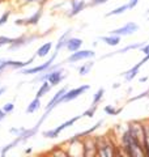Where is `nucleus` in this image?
<instances>
[{
    "label": "nucleus",
    "instance_id": "obj_5",
    "mask_svg": "<svg viewBox=\"0 0 149 157\" xmlns=\"http://www.w3.org/2000/svg\"><path fill=\"white\" fill-rule=\"evenodd\" d=\"M139 26L136 22H127L124 24L123 26L118 28V29H114V30L111 32V34H114V36H118V37H126V36H131V34L136 33L139 30Z\"/></svg>",
    "mask_w": 149,
    "mask_h": 157
},
{
    "label": "nucleus",
    "instance_id": "obj_14",
    "mask_svg": "<svg viewBox=\"0 0 149 157\" xmlns=\"http://www.w3.org/2000/svg\"><path fill=\"white\" fill-rule=\"evenodd\" d=\"M71 7H72V9H71V12H69V17H72V16H74V14L80 13L82 9H85L86 3L84 2V0H72Z\"/></svg>",
    "mask_w": 149,
    "mask_h": 157
},
{
    "label": "nucleus",
    "instance_id": "obj_40",
    "mask_svg": "<svg viewBox=\"0 0 149 157\" xmlns=\"http://www.w3.org/2000/svg\"><path fill=\"white\" fill-rule=\"evenodd\" d=\"M25 153H26V155H29V153H32V148H28L26 151H25Z\"/></svg>",
    "mask_w": 149,
    "mask_h": 157
},
{
    "label": "nucleus",
    "instance_id": "obj_19",
    "mask_svg": "<svg viewBox=\"0 0 149 157\" xmlns=\"http://www.w3.org/2000/svg\"><path fill=\"white\" fill-rule=\"evenodd\" d=\"M126 11H128V6H127V4H123V6H119V7H117V8H114L113 11H110L109 13H106V17L118 16V14H123Z\"/></svg>",
    "mask_w": 149,
    "mask_h": 157
},
{
    "label": "nucleus",
    "instance_id": "obj_36",
    "mask_svg": "<svg viewBox=\"0 0 149 157\" xmlns=\"http://www.w3.org/2000/svg\"><path fill=\"white\" fill-rule=\"evenodd\" d=\"M4 67H7V60H0V71H3Z\"/></svg>",
    "mask_w": 149,
    "mask_h": 157
},
{
    "label": "nucleus",
    "instance_id": "obj_2",
    "mask_svg": "<svg viewBox=\"0 0 149 157\" xmlns=\"http://www.w3.org/2000/svg\"><path fill=\"white\" fill-rule=\"evenodd\" d=\"M127 131L130 132V136L133 140L141 145L145 141V127H144V121H131L127 123Z\"/></svg>",
    "mask_w": 149,
    "mask_h": 157
},
{
    "label": "nucleus",
    "instance_id": "obj_38",
    "mask_svg": "<svg viewBox=\"0 0 149 157\" xmlns=\"http://www.w3.org/2000/svg\"><path fill=\"white\" fill-rule=\"evenodd\" d=\"M148 81V77L147 76H143L141 78H139V82H147Z\"/></svg>",
    "mask_w": 149,
    "mask_h": 157
},
{
    "label": "nucleus",
    "instance_id": "obj_1",
    "mask_svg": "<svg viewBox=\"0 0 149 157\" xmlns=\"http://www.w3.org/2000/svg\"><path fill=\"white\" fill-rule=\"evenodd\" d=\"M97 143V157H117L118 143L110 135L94 136Z\"/></svg>",
    "mask_w": 149,
    "mask_h": 157
},
{
    "label": "nucleus",
    "instance_id": "obj_10",
    "mask_svg": "<svg viewBox=\"0 0 149 157\" xmlns=\"http://www.w3.org/2000/svg\"><path fill=\"white\" fill-rule=\"evenodd\" d=\"M56 55H58V52L55 51V52H54V55H52V58H50V60H47L46 63H43V64L38 66V67H36V68H30V70H24L22 73H26V75H29V73H38V72H43V71L48 70V68L51 67V64L54 63V60H55Z\"/></svg>",
    "mask_w": 149,
    "mask_h": 157
},
{
    "label": "nucleus",
    "instance_id": "obj_41",
    "mask_svg": "<svg viewBox=\"0 0 149 157\" xmlns=\"http://www.w3.org/2000/svg\"><path fill=\"white\" fill-rule=\"evenodd\" d=\"M119 86H120V84H119V82H115V84L113 85V88H119Z\"/></svg>",
    "mask_w": 149,
    "mask_h": 157
},
{
    "label": "nucleus",
    "instance_id": "obj_7",
    "mask_svg": "<svg viewBox=\"0 0 149 157\" xmlns=\"http://www.w3.org/2000/svg\"><path fill=\"white\" fill-rule=\"evenodd\" d=\"M39 80L42 81H47L50 85H58L59 82H62L64 80V72L63 70H52L50 73H47V75L42 76Z\"/></svg>",
    "mask_w": 149,
    "mask_h": 157
},
{
    "label": "nucleus",
    "instance_id": "obj_4",
    "mask_svg": "<svg viewBox=\"0 0 149 157\" xmlns=\"http://www.w3.org/2000/svg\"><path fill=\"white\" fill-rule=\"evenodd\" d=\"M81 141H82V157H97L96 137L88 136Z\"/></svg>",
    "mask_w": 149,
    "mask_h": 157
},
{
    "label": "nucleus",
    "instance_id": "obj_28",
    "mask_svg": "<svg viewBox=\"0 0 149 157\" xmlns=\"http://www.w3.org/2000/svg\"><path fill=\"white\" fill-rule=\"evenodd\" d=\"M28 63H30V62H28ZM28 63H24V62H13V60H7V66H12V67H18V68H21V67H25V66H26Z\"/></svg>",
    "mask_w": 149,
    "mask_h": 157
},
{
    "label": "nucleus",
    "instance_id": "obj_33",
    "mask_svg": "<svg viewBox=\"0 0 149 157\" xmlns=\"http://www.w3.org/2000/svg\"><path fill=\"white\" fill-rule=\"evenodd\" d=\"M140 51L144 54V55H148L149 54V43H145V45L140 48Z\"/></svg>",
    "mask_w": 149,
    "mask_h": 157
},
{
    "label": "nucleus",
    "instance_id": "obj_24",
    "mask_svg": "<svg viewBox=\"0 0 149 157\" xmlns=\"http://www.w3.org/2000/svg\"><path fill=\"white\" fill-rule=\"evenodd\" d=\"M93 64H94V62H93V60H92V62H88V63H85V64H82L80 68H78V73H80L81 76H85V75H88V73L90 72V70H92Z\"/></svg>",
    "mask_w": 149,
    "mask_h": 157
},
{
    "label": "nucleus",
    "instance_id": "obj_13",
    "mask_svg": "<svg viewBox=\"0 0 149 157\" xmlns=\"http://www.w3.org/2000/svg\"><path fill=\"white\" fill-rule=\"evenodd\" d=\"M81 46H82V39L80 38H69L66 43V48L68 51H71L72 54L80 50Z\"/></svg>",
    "mask_w": 149,
    "mask_h": 157
},
{
    "label": "nucleus",
    "instance_id": "obj_32",
    "mask_svg": "<svg viewBox=\"0 0 149 157\" xmlns=\"http://www.w3.org/2000/svg\"><path fill=\"white\" fill-rule=\"evenodd\" d=\"M139 4V0H130V2L127 3V6H128V9H133L136 6Z\"/></svg>",
    "mask_w": 149,
    "mask_h": 157
},
{
    "label": "nucleus",
    "instance_id": "obj_12",
    "mask_svg": "<svg viewBox=\"0 0 149 157\" xmlns=\"http://www.w3.org/2000/svg\"><path fill=\"white\" fill-rule=\"evenodd\" d=\"M140 64L139 63H136L133 67H131L130 70H127L126 72H123V73H120L122 76H124V80H126L127 82H131L133 78H136V76H137V73H139V71H140Z\"/></svg>",
    "mask_w": 149,
    "mask_h": 157
},
{
    "label": "nucleus",
    "instance_id": "obj_21",
    "mask_svg": "<svg viewBox=\"0 0 149 157\" xmlns=\"http://www.w3.org/2000/svg\"><path fill=\"white\" fill-rule=\"evenodd\" d=\"M103 111H105L106 114H109V115H119L123 111V107L117 109V107L113 106V105H106L105 107H103Z\"/></svg>",
    "mask_w": 149,
    "mask_h": 157
},
{
    "label": "nucleus",
    "instance_id": "obj_18",
    "mask_svg": "<svg viewBox=\"0 0 149 157\" xmlns=\"http://www.w3.org/2000/svg\"><path fill=\"white\" fill-rule=\"evenodd\" d=\"M39 107H41V100L36 97L30 102V104H29L28 109H26V113H28V114H33V113H36L37 110H39Z\"/></svg>",
    "mask_w": 149,
    "mask_h": 157
},
{
    "label": "nucleus",
    "instance_id": "obj_3",
    "mask_svg": "<svg viewBox=\"0 0 149 157\" xmlns=\"http://www.w3.org/2000/svg\"><path fill=\"white\" fill-rule=\"evenodd\" d=\"M81 117H82V115H76V117L71 118L69 121H67V122H64V123H62L60 126H58L56 128L44 131V132H43V136H44V137H47V139H56V137L59 136V134H60L63 130H66V128H68V127H71L72 124H74V123H76V121H78Z\"/></svg>",
    "mask_w": 149,
    "mask_h": 157
},
{
    "label": "nucleus",
    "instance_id": "obj_43",
    "mask_svg": "<svg viewBox=\"0 0 149 157\" xmlns=\"http://www.w3.org/2000/svg\"><path fill=\"white\" fill-rule=\"evenodd\" d=\"M147 13H148V14H149V8H148V9H147Z\"/></svg>",
    "mask_w": 149,
    "mask_h": 157
},
{
    "label": "nucleus",
    "instance_id": "obj_25",
    "mask_svg": "<svg viewBox=\"0 0 149 157\" xmlns=\"http://www.w3.org/2000/svg\"><path fill=\"white\" fill-rule=\"evenodd\" d=\"M50 89H51V85H50L47 81H43V84H42V86H41V89L37 92V98H41L42 96H44L46 93L50 92Z\"/></svg>",
    "mask_w": 149,
    "mask_h": 157
},
{
    "label": "nucleus",
    "instance_id": "obj_27",
    "mask_svg": "<svg viewBox=\"0 0 149 157\" xmlns=\"http://www.w3.org/2000/svg\"><path fill=\"white\" fill-rule=\"evenodd\" d=\"M97 107L98 106H94V105H92L90 107H89L88 110H85L82 113V117H88V118H93L94 117V114H96V111H97Z\"/></svg>",
    "mask_w": 149,
    "mask_h": 157
},
{
    "label": "nucleus",
    "instance_id": "obj_31",
    "mask_svg": "<svg viewBox=\"0 0 149 157\" xmlns=\"http://www.w3.org/2000/svg\"><path fill=\"white\" fill-rule=\"evenodd\" d=\"M107 0H92L90 3H89V6L90 7H96V6H102L103 3H106Z\"/></svg>",
    "mask_w": 149,
    "mask_h": 157
},
{
    "label": "nucleus",
    "instance_id": "obj_30",
    "mask_svg": "<svg viewBox=\"0 0 149 157\" xmlns=\"http://www.w3.org/2000/svg\"><path fill=\"white\" fill-rule=\"evenodd\" d=\"M13 109H14V105H13V104H11V102H9V104H6V105L3 106V109H2V110H3V111H4V113H6V114H7V113H11Z\"/></svg>",
    "mask_w": 149,
    "mask_h": 157
},
{
    "label": "nucleus",
    "instance_id": "obj_22",
    "mask_svg": "<svg viewBox=\"0 0 149 157\" xmlns=\"http://www.w3.org/2000/svg\"><path fill=\"white\" fill-rule=\"evenodd\" d=\"M103 94H105V89H103V88H99V89H98L96 93H94V96H93V101H92V105L98 106V104L102 101Z\"/></svg>",
    "mask_w": 149,
    "mask_h": 157
},
{
    "label": "nucleus",
    "instance_id": "obj_23",
    "mask_svg": "<svg viewBox=\"0 0 149 157\" xmlns=\"http://www.w3.org/2000/svg\"><path fill=\"white\" fill-rule=\"evenodd\" d=\"M51 47H52V43H51V42L44 43L42 47H39V48H38L37 55H38V56H46L47 54L50 52V50H51Z\"/></svg>",
    "mask_w": 149,
    "mask_h": 157
},
{
    "label": "nucleus",
    "instance_id": "obj_34",
    "mask_svg": "<svg viewBox=\"0 0 149 157\" xmlns=\"http://www.w3.org/2000/svg\"><path fill=\"white\" fill-rule=\"evenodd\" d=\"M8 16H9V12H7V13H4L3 16H2V18H0V26L3 25L4 22H7V20H8Z\"/></svg>",
    "mask_w": 149,
    "mask_h": 157
},
{
    "label": "nucleus",
    "instance_id": "obj_9",
    "mask_svg": "<svg viewBox=\"0 0 149 157\" xmlns=\"http://www.w3.org/2000/svg\"><path fill=\"white\" fill-rule=\"evenodd\" d=\"M66 93H67V88H62V89L59 90V92L56 93V94L51 98V100H50V102H48L47 106H46V113H44V114L48 115L52 111L54 107H56L59 104H62V97H63L64 94H66Z\"/></svg>",
    "mask_w": 149,
    "mask_h": 157
},
{
    "label": "nucleus",
    "instance_id": "obj_6",
    "mask_svg": "<svg viewBox=\"0 0 149 157\" xmlns=\"http://www.w3.org/2000/svg\"><path fill=\"white\" fill-rule=\"evenodd\" d=\"M89 89H90V85H88V84L77 86V88H74V89H69V90H67L66 94L62 97V102H69V101L76 100L77 97H80L81 94H84V93Z\"/></svg>",
    "mask_w": 149,
    "mask_h": 157
},
{
    "label": "nucleus",
    "instance_id": "obj_39",
    "mask_svg": "<svg viewBox=\"0 0 149 157\" xmlns=\"http://www.w3.org/2000/svg\"><path fill=\"white\" fill-rule=\"evenodd\" d=\"M6 89H7V88H0V96H2V94H3V93H4V92H6Z\"/></svg>",
    "mask_w": 149,
    "mask_h": 157
},
{
    "label": "nucleus",
    "instance_id": "obj_35",
    "mask_svg": "<svg viewBox=\"0 0 149 157\" xmlns=\"http://www.w3.org/2000/svg\"><path fill=\"white\" fill-rule=\"evenodd\" d=\"M147 62H149V54H148V55H144V58L141 59L140 62H139V64H140V66H143V64H145Z\"/></svg>",
    "mask_w": 149,
    "mask_h": 157
},
{
    "label": "nucleus",
    "instance_id": "obj_16",
    "mask_svg": "<svg viewBox=\"0 0 149 157\" xmlns=\"http://www.w3.org/2000/svg\"><path fill=\"white\" fill-rule=\"evenodd\" d=\"M48 157H71L64 145H56L50 151Z\"/></svg>",
    "mask_w": 149,
    "mask_h": 157
},
{
    "label": "nucleus",
    "instance_id": "obj_17",
    "mask_svg": "<svg viewBox=\"0 0 149 157\" xmlns=\"http://www.w3.org/2000/svg\"><path fill=\"white\" fill-rule=\"evenodd\" d=\"M102 123H103V122H102V121H99L98 123H96L94 126H92L90 128H88L86 131L80 132V134H76V135H74V137H76V139H80V140H82V139H85V137H88V136H92L93 132L96 131V130H98L99 127L102 126Z\"/></svg>",
    "mask_w": 149,
    "mask_h": 157
},
{
    "label": "nucleus",
    "instance_id": "obj_20",
    "mask_svg": "<svg viewBox=\"0 0 149 157\" xmlns=\"http://www.w3.org/2000/svg\"><path fill=\"white\" fill-rule=\"evenodd\" d=\"M20 141H22V140H21V137H17V139H16V140H13V141H12V143H9V144H7L6 147H3V148H2V149H0V156H4V157H6V155H7V152H8V151H11V149L13 148V147H16V145H18V143H20Z\"/></svg>",
    "mask_w": 149,
    "mask_h": 157
},
{
    "label": "nucleus",
    "instance_id": "obj_29",
    "mask_svg": "<svg viewBox=\"0 0 149 157\" xmlns=\"http://www.w3.org/2000/svg\"><path fill=\"white\" fill-rule=\"evenodd\" d=\"M41 13H42L41 11H38L36 14H33V17H32V18H29L26 22H28V24H36V22H38L39 17H41Z\"/></svg>",
    "mask_w": 149,
    "mask_h": 157
},
{
    "label": "nucleus",
    "instance_id": "obj_26",
    "mask_svg": "<svg viewBox=\"0 0 149 157\" xmlns=\"http://www.w3.org/2000/svg\"><path fill=\"white\" fill-rule=\"evenodd\" d=\"M148 97H149V88H148V89H147L145 92H141V93H139V94L131 97L130 100L127 101V104H131V102H135V101L141 100V98H148Z\"/></svg>",
    "mask_w": 149,
    "mask_h": 157
},
{
    "label": "nucleus",
    "instance_id": "obj_15",
    "mask_svg": "<svg viewBox=\"0 0 149 157\" xmlns=\"http://www.w3.org/2000/svg\"><path fill=\"white\" fill-rule=\"evenodd\" d=\"M99 41L105 42L107 46H111V47H115L118 46L122 41V37H118V36H114V34H110V36H103V37H99Z\"/></svg>",
    "mask_w": 149,
    "mask_h": 157
},
{
    "label": "nucleus",
    "instance_id": "obj_42",
    "mask_svg": "<svg viewBox=\"0 0 149 157\" xmlns=\"http://www.w3.org/2000/svg\"><path fill=\"white\" fill-rule=\"evenodd\" d=\"M25 2H28V3H29V2H36V0H25Z\"/></svg>",
    "mask_w": 149,
    "mask_h": 157
},
{
    "label": "nucleus",
    "instance_id": "obj_11",
    "mask_svg": "<svg viewBox=\"0 0 149 157\" xmlns=\"http://www.w3.org/2000/svg\"><path fill=\"white\" fill-rule=\"evenodd\" d=\"M145 45L144 42H136V43H131V45H128V46H126V47H123V48H119L118 51H115V52H110V54H106L105 56H102V59L103 58H107V56H111V55H115V54H124V52H128V51H131V50H136V48H140Z\"/></svg>",
    "mask_w": 149,
    "mask_h": 157
},
{
    "label": "nucleus",
    "instance_id": "obj_46",
    "mask_svg": "<svg viewBox=\"0 0 149 157\" xmlns=\"http://www.w3.org/2000/svg\"><path fill=\"white\" fill-rule=\"evenodd\" d=\"M148 21H149V18H148Z\"/></svg>",
    "mask_w": 149,
    "mask_h": 157
},
{
    "label": "nucleus",
    "instance_id": "obj_44",
    "mask_svg": "<svg viewBox=\"0 0 149 157\" xmlns=\"http://www.w3.org/2000/svg\"><path fill=\"white\" fill-rule=\"evenodd\" d=\"M0 157H4V156H0Z\"/></svg>",
    "mask_w": 149,
    "mask_h": 157
},
{
    "label": "nucleus",
    "instance_id": "obj_37",
    "mask_svg": "<svg viewBox=\"0 0 149 157\" xmlns=\"http://www.w3.org/2000/svg\"><path fill=\"white\" fill-rule=\"evenodd\" d=\"M6 115H7V114H6V113H4L3 110H0V121H3V119H4V118H6Z\"/></svg>",
    "mask_w": 149,
    "mask_h": 157
},
{
    "label": "nucleus",
    "instance_id": "obj_45",
    "mask_svg": "<svg viewBox=\"0 0 149 157\" xmlns=\"http://www.w3.org/2000/svg\"><path fill=\"white\" fill-rule=\"evenodd\" d=\"M148 122H149V118H148Z\"/></svg>",
    "mask_w": 149,
    "mask_h": 157
},
{
    "label": "nucleus",
    "instance_id": "obj_8",
    "mask_svg": "<svg viewBox=\"0 0 149 157\" xmlns=\"http://www.w3.org/2000/svg\"><path fill=\"white\" fill-rule=\"evenodd\" d=\"M96 56V52L93 50H78L76 52H73L71 56L67 59V62L69 63H76L80 60H85V59H90Z\"/></svg>",
    "mask_w": 149,
    "mask_h": 157
}]
</instances>
